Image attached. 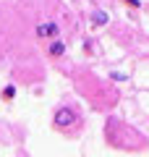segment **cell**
<instances>
[{
  "label": "cell",
  "mask_w": 149,
  "mask_h": 157,
  "mask_svg": "<svg viewBox=\"0 0 149 157\" xmlns=\"http://www.w3.org/2000/svg\"><path fill=\"white\" fill-rule=\"evenodd\" d=\"M78 121L76 110L73 107H58L55 115H52V123H55V128H68V126H73Z\"/></svg>",
  "instance_id": "6da1fadb"
},
{
  "label": "cell",
  "mask_w": 149,
  "mask_h": 157,
  "mask_svg": "<svg viewBox=\"0 0 149 157\" xmlns=\"http://www.w3.org/2000/svg\"><path fill=\"white\" fill-rule=\"evenodd\" d=\"M37 37L39 39H58L60 37V26L55 21H42V24H37Z\"/></svg>",
  "instance_id": "7a4b0ae2"
},
{
  "label": "cell",
  "mask_w": 149,
  "mask_h": 157,
  "mask_svg": "<svg viewBox=\"0 0 149 157\" xmlns=\"http://www.w3.org/2000/svg\"><path fill=\"white\" fill-rule=\"evenodd\" d=\"M47 52H50V58H63L66 55V45H63L60 39H52L50 47H47Z\"/></svg>",
  "instance_id": "3957f363"
},
{
  "label": "cell",
  "mask_w": 149,
  "mask_h": 157,
  "mask_svg": "<svg viewBox=\"0 0 149 157\" xmlns=\"http://www.w3.org/2000/svg\"><path fill=\"white\" fill-rule=\"evenodd\" d=\"M105 24H107V13H105V11H97V13L92 16V26H94V29H97V26H105Z\"/></svg>",
  "instance_id": "277c9868"
},
{
  "label": "cell",
  "mask_w": 149,
  "mask_h": 157,
  "mask_svg": "<svg viewBox=\"0 0 149 157\" xmlns=\"http://www.w3.org/2000/svg\"><path fill=\"white\" fill-rule=\"evenodd\" d=\"M13 97H16V84H6V89H3V100L11 102Z\"/></svg>",
  "instance_id": "5b68a950"
},
{
  "label": "cell",
  "mask_w": 149,
  "mask_h": 157,
  "mask_svg": "<svg viewBox=\"0 0 149 157\" xmlns=\"http://www.w3.org/2000/svg\"><path fill=\"white\" fill-rule=\"evenodd\" d=\"M126 3H128L131 8H141V0H126Z\"/></svg>",
  "instance_id": "8992f818"
}]
</instances>
